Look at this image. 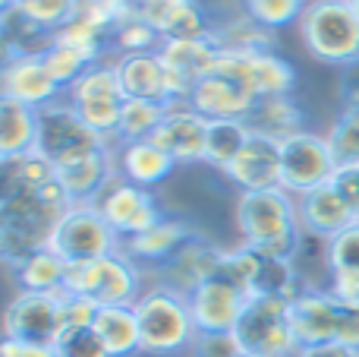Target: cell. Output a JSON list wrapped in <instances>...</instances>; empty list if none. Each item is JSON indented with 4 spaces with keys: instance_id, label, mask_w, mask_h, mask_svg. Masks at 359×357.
<instances>
[{
    "instance_id": "obj_27",
    "label": "cell",
    "mask_w": 359,
    "mask_h": 357,
    "mask_svg": "<svg viewBox=\"0 0 359 357\" xmlns=\"http://www.w3.org/2000/svg\"><path fill=\"white\" fill-rule=\"evenodd\" d=\"M299 219H303V231L316 234V238H334L337 231H344L347 225H353V212L347 209V202L341 200V193L334 190V183L309 190L306 196H299Z\"/></svg>"
},
{
    "instance_id": "obj_39",
    "label": "cell",
    "mask_w": 359,
    "mask_h": 357,
    "mask_svg": "<svg viewBox=\"0 0 359 357\" xmlns=\"http://www.w3.org/2000/svg\"><path fill=\"white\" fill-rule=\"evenodd\" d=\"M328 149L337 168H356L359 164V111L341 108L328 126Z\"/></svg>"
},
{
    "instance_id": "obj_22",
    "label": "cell",
    "mask_w": 359,
    "mask_h": 357,
    "mask_svg": "<svg viewBox=\"0 0 359 357\" xmlns=\"http://www.w3.org/2000/svg\"><path fill=\"white\" fill-rule=\"evenodd\" d=\"M114 63H117V76L126 98H145V101L170 105V70L164 63L161 51L114 57Z\"/></svg>"
},
{
    "instance_id": "obj_8",
    "label": "cell",
    "mask_w": 359,
    "mask_h": 357,
    "mask_svg": "<svg viewBox=\"0 0 359 357\" xmlns=\"http://www.w3.org/2000/svg\"><path fill=\"white\" fill-rule=\"evenodd\" d=\"M224 269L246 288L249 297H280V301H293L297 294L306 291V282L293 259L271 257V253H262L246 244L227 250Z\"/></svg>"
},
{
    "instance_id": "obj_31",
    "label": "cell",
    "mask_w": 359,
    "mask_h": 357,
    "mask_svg": "<svg viewBox=\"0 0 359 357\" xmlns=\"http://www.w3.org/2000/svg\"><path fill=\"white\" fill-rule=\"evenodd\" d=\"M38 145V111L22 101L0 95V158H16L35 152Z\"/></svg>"
},
{
    "instance_id": "obj_50",
    "label": "cell",
    "mask_w": 359,
    "mask_h": 357,
    "mask_svg": "<svg viewBox=\"0 0 359 357\" xmlns=\"http://www.w3.org/2000/svg\"><path fill=\"white\" fill-rule=\"evenodd\" d=\"M0 357H57V348L38 345V342H22V339H4Z\"/></svg>"
},
{
    "instance_id": "obj_46",
    "label": "cell",
    "mask_w": 359,
    "mask_h": 357,
    "mask_svg": "<svg viewBox=\"0 0 359 357\" xmlns=\"http://www.w3.org/2000/svg\"><path fill=\"white\" fill-rule=\"evenodd\" d=\"M192 357H243L233 332H198Z\"/></svg>"
},
{
    "instance_id": "obj_26",
    "label": "cell",
    "mask_w": 359,
    "mask_h": 357,
    "mask_svg": "<svg viewBox=\"0 0 359 357\" xmlns=\"http://www.w3.org/2000/svg\"><path fill=\"white\" fill-rule=\"evenodd\" d=\"M161 57L168 60V67L174 70L177 76H183V79L196 89V82L217 73L221 44L211 38V32L202 38H174V41L161 44Z\"/></svg>"
},
{
    "instance_id": "obj_9",
    "label": "cell",
    "mask_w": 359,
    "mask_h": 357,
    "mask_svg": "<svg viewBox=\"0 0 359 357\" xmlns=\"http://www.w3.org/2000/svg\"><path fill=\"white\" fill-rule=\"evenodd\" d=\"M50 250L67 263H92V259L120 253L123 240L114 234V228L107 225L104 215L92 202H73L69 212L57 221Z\"/></svg>"
},
{
    "instance_id": "obj_5",
    "label": "cell",
    "mask_w": 359,
    "mask_h": 357,
    "mask_svg": "<svg viewBox=\"0 0 359 357\" xmlns=\"http://www.w3.org/2000/svg\"><path fill=\"white\" fill-rule=\"evenodd\" d=\"M145 275L149 272L120 250L92 263H69L63 294L88 297L98 307H133L149 288Z\"/></svg>"
},
{
    "instance_id": "obj_20",
    "label": "cell",
    "mask_w": 359,
    "mask_h": 357,
    "mask_svg": "<svg viewBox=\"0 0 359 357\" xmlns=\"http://www.w3.org/2000/svg\"><path fill=\"white\" fill-rule=\"evenodd\" d=\"M136 10L161 35V41L202 38L211 32L202 0H136Z\"/></svg>"
},
{
    "instance_id": "obj_35",
    "label": "cell",
    "mask_w": 359,
    "mask_h": 357,
    "mask_svg": "<svg viewBox=\"0 0 359 357\" xmlns=\"http://www.w3.org/2000/svg\"><path fill=\"white\" fill-rule=\"evenodd\" d=\"M54 44V32L35 25L16 10H4V60L22 54H44Z\"/></svg>"
},
{
    "instance_id": "obj_33",
    "label": "cell",
    "mask_w": 359,
    "mask_h": 357,
    "mask_svg": "<svg viewBox=\"0 0 359 357\" xmlns=\"http://www.w3.org/2000/svg\"><path fill=\"white\" fill-rule=\"evenodd\" d=\"M211 38L221 51H274V32L262 29L246 16V10L227 13L211 22Z\"/></svg>"
},
{
    "instance_id": "obj_44",
    "label": "cell",
    "mask_w": 359,
    "mask_h": 357,
    "mask_svg": "<svg viewBox=\"0 0 359 357\" xmlns=\"http://www.w3.org/2000/svg\"><path fill=\"white\" fill-rule=\"evenodd\" d=\"M95 316H98V304H92L88 297L60 294V335L92 329L95 326Z\"/></svg>"
},
{
    "instance_id": "obj_1",
    "label": "cell",
    "mask_w": 359,
    "mask_h": 357,
    "mask_svg": "<svg viewBox=\"0 0 359 357\" xmlns=\"http://www.w3.org/2000/svg\"><path fill=\"white\" fill-rule=\"evenodd\" d=\"M73 200L60 181L41 187H0V257L16 269L32 253L50 247L54 228L69 212Z\"/></svg>"
},
{
    "instance_id": "obj_3",
    "label": "cell",
    "mask_w": 359,
    "mask_h": 357,
    "mask_svg": "<svg viewBox=\"0 0 359 357\" xmlns=\"http://www.w3.org/2000/svg\"><path fill=\"white\" fill-rule=\"evenodd\" d=\"M133 307H136L139 329H142V354L177 357L183 351H192L198 329L186 294L155 282L142 291V297Z\"/></svg>"
},
{
    "instance_id": "obj_37",
    "label": "cell",
    "mask_w": 359,
    "mask_h": 357,
    "mask_svg": "<svg viewBox=\"0 0 359 357\" xmlns=\"http://www.w3.org/2000/svg\"><path fill=\"white\" fill-rule=\"evenodd\" d=\"M168 105L161 101H145V98H126L123 114H120V130L117 143H136V139H151V133L161 126Z\"/></svg>"
},
{
    "instance_id": "obj_16",
    "label": "cell",
    "mask_w": 359,
    "mask_h": 357,
    "mask_svg": "<svg viewBox=\"0 0 359 357\" xmlns=\"http://www.w3.org/2000/svg\"><path fill=\"white\" fill-rule=\"evenodd\" d=\"M290 323L299 348L331 345L341 339V297L328 288H306L290 301Z\"/></svg>"
},
{
    "instance_id": "obj_34",
    "label": "cell",
    "mask_w": 359,
    "mask_h": 357,
    "mask_svg": "<svg viewBox=\"0 0 359 357\" xmlns=\"http://www.w3.org/2000/svg\"><path fill=\"white\" fill-rule=\"evenodd\" d=\"M249 136H252V130L246 126V120H208L205 164L224 174L233 164V158L243 152V145L249 143Z\"/></svg>"
},
{
    "instance_id": "obj_42",
    "label": "cell",
    "mask_w": 359,
    "mask_h": 357,
    "mask_svg": "<svg viewBox=\"0 0 359 357\" xmlns=\"http://www.w3.org/2000/svg\"><path fill=\"white\" fill-rule=\"evenodd\" d=\"M76 4L79 0H13L10 10L22 13L25 19H32L41 29L57 32L76 16Z\"/></svg>"
},
{
    "instance_id": "obj_29",
    "label": "cell",
    "mask_w": 359,
    "mask_h": 357,
    "mask_svg": "<svg viewBox=\"0 0 359 357\" xmlns=\"http://www.w3.org/2000/svg\"><path fill=\"white\" fill-rule=\"evenodd\" d=\"M328 263H331V285L328 291L341 301L359 297V221L347 225L328 240Z\"/></svg>"
},
{
    "instance_id": "obj_45",
    "label": "cell",
    "mask_w": 359,
    "mask_h": 357,
    "mask_svg": "<svg viewBox=\"0 0 359 357\" xmlns=\"http://www.w3.org/2000/svg\"><path fill=\"white\" fill-rule=\"evenodd\" d=\"M54 348H57V357H111L104 348V342L95 335V329L60 335Z\"/></svg>"
},
{
    "instance_id": "obj_17",
    "label": "cell",
    "mask_w": 359,
    "mask_h": 357,
    "mask_svg": "<svg viewBox=\"0 0 359 357\" xmlns=\"http://www.w3.org/2000/svg\"><path fill=\"white\" fill-rule=\"evenodd\" d=\"M205 139H208V120L189 101H170L161 126L151 133V143L161 145L177 164L205 162Z\"/></svg>"
},
{
    "instance_id": "obj_30",
    "label": "cell",
    "mask_w": 359,
    "mask_h": 357,
    "mask_svg": "<svg viewBox=\"0 0 359 357\" xmlns=\"http://www.w3.org/2000/svg\"><path fill=\"white\" fill-rule=\"evenodd\" d=\"M92 329L104 342L111 357L142 354V329H139L136 307H98Z\"/></svg>"
},
{
    "instance_id": "obj_53",
    "label": "cell",
    "mask_w": 359,
    "mask_h": 357,
    "mask_svg": "<svg viewBox=\"0 0 359 357\" xmlns=\"http://www.w3.org/2000/svg\"><path fill=\"white\" fill-rule=\"evenodd\" d=\"M133 4H136V0H133Z\"/></svg>"
},
{
    "instance_id": "obj_19",
    "label": "cell",
    "mask_w": 359,
    "mask_h": 357,
    "mask_svg": "<svg viewBox=\"0 0 359 357\" xmlns=\"http://www.w3.org/2000/svg\"><path fill=\"white\" fill-rule=\"evenodd\" d=\"M230 183L240 193H259V190H278L280 187V143L252 133L243 152L233 158L224 171Z\"/></svg>"
},
{
    "instance_id": "obj_21",
    "label": "cell",
    "mask_w": 359,
    "mask_h": 357,
    "mask_svg": "<svg viewBox=\"0 0 359 357\" xmlns=\"http://www.w3.org/2000/svg\"><path fill=\"white\" fill-rule=\"evenodd\" d=\"M196 234V228L183 219H174V215H164L155 228L136 234V238L123 240V253L130 259H136L145 272H158L164 263L177 257V250L186 244V240Z\"/></svg>"
},
{
    "instance_id": "obj_48",
    "label": "cell",
    "mask_w": 359,
    "mask_h": 357,
    "mask_svg": "<svg viewBox=\"0 0 359 357\" xmlns=\"http://www.w3.org/2000/svg\"><path fill=\"white\" fill-rule=\"evenodd\" d=\"M337 98L341 108L347 111H359V60L341 70V82H337Z\"/></svg>"
},
{
    "instance_id": "obj_41",
    "label": "cell",
    "mask_w": 359,
    "mask_h": 357,
    "mask_svg": "<svg viewBox=\"0 0 359 357\" xmlns=\"http://www.w3.org/2000/svg\"><path fill=\"white\" fill-rule=\"evenodd\" d=\"M133 6H136L133 0H79V4H76V16L86 19L88 25H95V29L107 38V44H111L114 29L130 16Z\"/></svg>"
},
{
    "instance_id": "obj_38",
    "label": "cell",
    "mask_w": 359,
    "mask_h": 357,
    "mask_svg": "<svg viewBox=\"0 0 359 357\" xmlns=\"http://www.w3.org/2000/svg\"><path fill=\"white\" fill-rule=\"evenodd\" d=\"M161 35L139 16V10L133 6V13L123 22L114 29L111 35V57H126V54H151V51H161Z\"/></svg>"
},
{
    "instance_id": "obj_24",
    "label": "cell",
    "mask_w": 359,
    "mask_h": 357,
    "mask_svg": "<svg viewBox=\"0 0 359 357\" xmlns=\"http://www.w3.org/2000/svg\"><path fill=\"white\" fill-rule=\"evenodd\" d=\"M114 162H117V174L126 181L139 183V187H161L170 174H174L177 162L155 145L151 139H136V143H117L114 145Z\"/></svg>"
},
{
    "instance_id": "obj_25",
    "label": "cell",
    "mask_w": 359,
    "mask_h": 357,
    "mask_svg": "<svg viewBox=\"0 0 359 357\" xmlns=\"http://www.w3.org/2000/svg\"><path fill=\"white\" fill-rule=\"evenodd\" d=\"M114 177H117L114 145L57 168V181H60V187L67 190V196L73 202H95L101 196V190H104Z\"/></svg>"
},
{
    "instance_id": "obj_43",
    "label": "cell",
    "mask_w": 359,
    "mask_h": 357,
    "mask_svg": "<svg viewBox=\"0 0 359 357\" xmlns=\"http://www.w3.org/2000/svg\"><path fill=\"white\" fill-rule=\"evenodd\" d=\"M41 57H44V63H48V70L54 73V79L60 82L63 89H69L88 67H92V63H98V60H92L88 54H82V51L69 48V44H60V41L50 44Z\"/></svg>"
},
{
    "instance_id": "obj_7",
    "label": "cell",
    "mask_w": 359,
    "mask_h": 357,
    "mask_svg": "<svg viewBox=\"0 0 359 357\" xmlns=\"http://www.w3.org/2000/svg\"><path fill=\"white\" fill-rule=\"evenodd\" d=\"M101 149H111V143H107L104 136H98V133L79 117V111H76L67 98H60V101H54V105L38 111L35 152H41L54 168L76 162V158H86V155L101 152Z\"/></svg>"
},
{
    "instance_id": "obj_6",
    "label": "cell",
    "mask_w": 359,
    "mask_h": 357,
    "mask_svg": "<svg viewBox=\"0 0 359 357\" xmlns=\"http://www.w3.org/2000/svg\"><path fill=\"white\" fill-rule=\"evenodd\" d=\"M243 357H297L299 342L290 323V301L252 297L233 329Z\"/></svg>"
},
{
    "instance_id": "obj_52",
    "label": "cell",
    "mask_w": 359,
    "mask_h": 357,
    "mask_svg": "<svg viewBox=\"0 0 359 357\" xmlns=\"http://www.w3.org/2000/svg\"><path fill=\"white\" fill-rule=\"evenodd\" d=\"M347 4H350V6H353V13H356V16H359V0H347Z\"/></svg>"
},
{
    "instance_id": "obj_15",
    "label": "cell",
    "mask_w": 359,
    "mask_h": 357,
    "mask_svg": "<svg viewBox=\"0 0 359 357\" xmlns=\"http://www.w3.org/2000/svg\"><path fill=\"white\" fill-rule=\"evenodd\" d=\"M0 95L41 111V108L60 101L67 95V89L54 79V73L48 70L41 54H22V57H13V60H4Z\"/></svg>"
},
{
    "instance_id": "obj_14",
    "label": "cell",
    "mask_w": 359,
    "mask_h": 357,
    "mask_svg": "<svg viewBox=\"0 0 359 357\" xmlns=\"http://www.w3.org/2000/svg\"><path fill=\"white\" fill-rule=\"evenodd\" d=\"M4 339L57 345L60 339V294L16 291L4 313Z\"/></svg>"
},
{
    "instance_id": "obj_10",
    "label": "cell",
    "mask_w": 359,
    "mask_h": 357,
    "mask_svg": "<svg viewBox=\"0 0 359 357\" xmlns=\"http://www.w3.org/2000/svg\"><path fill=\"white\" fill-rule=\"evenodd\" d=\"M92 206L104 215V221L114 228V234L120 240L136 238V234L149 231L164 219V209L158 202L155 190L139 187V183L126 181L120 174L101 190V196Z\"/></svg>"
},
{
    "instance_id": "obj_13",
    "label": "cell",
    "mask_w": 359,
    "mask_h": 357,
    "mask_svg": "<svg viewBox=\"0 0 359 357\" xmlns=\"http://www.w3.org/2000/svg\"><path fill=\"white\" fill-rule=\"evenodd\" d=\"M186 301H189L192 320H196L198 332H233L243 310H246V304L252 297L221 266L211 278H205L198 288H192L186 294Z\"/></svg>"
},
{
    "instance_id": "obj_28",
    "label": "cell",
    "mask_w": 359,
    "mask_h": 357,
    "mask_svg": "<svg viewBox=\"0 0 359 357\" xmlns=\"http://www.w3.org/2000/svg\"><path fill=\"white\" fill-rule=\"evenodd\" d=\"M303 120H306V114L293 95H265V98H255L252 111L246 117V126L252 133H259V136L284 143L287 136L306 130Z\"/></svg>"
},
{
    "instance_id": "obj_23",
    "label": "cell",
    "mask_w": 359,
    "mask_h": 357,
    "mask_svg": "<svg viewBox=\"0 0 359 357\" xmlns=\"http://www.w3.org/2000/svg\"><path fill=\"white\" fill-rule=\"evenodd\" d=\"M189 105L202 114L205 120H246L255 105V95L246 92L240 82L215 73L196 82L189 95Z\"/></svg>"
},
{
    "instance_id": "obj_18",
    "label": "cell",
    "mask_w": 359,
    "mask_h": 357,
    "mask_svg": "<svg viewBox=\"0 0 359 357\" xmlns=\"http://www.w3.org/2000/svg\"><path fill=\"white\" fill-rule=\"evenodd\" d=\"M224 257H227V250H224V247L211 244L208 238H202V234L196 231L177 250V257L170 259V263H164L161 269L155 272V282L158 285H168V288L180 291V294H189L192 288H198L205 278H211L217 269H221Z\"/></svg>"
},
{
    "instance_id": "obj_4",
    "label": "cell",
    "mask_w": 359,
    "mask_h": 357,
    "mask_svg": "<svg viewBox=\"0 0 359 357\" xmlns=\"http://www.w3.org/2000/svg\"><path fill=\"white\" fill-rule=\"evenodd\" d=\"M297 29L312 60L341 70L359 60V16L347 0H309Z\"/></svg>"
},
{
    "instance_id": "obj_32",
    "label": "cell",
    "mask_w": 359,
    "mask_h": 357,
    "mask_svg": "<svg viewBox=\"0 0 359 357\" xmlns=\"http://www.w3.org/2000/svg\"><path fill=\"white\" fill-rule=\"evenodd\" d=\"M69 263L63 257H57L50 247L32 253L29 259L13 269L19 291H35V294H63V282H67Z\"/></svg>"
},
{
    "instance_id": "obj_12",
    "label": "cell",
    "mask_w": 359,
    "mask_h": 357,
    "mask_svg": "<svg viewBox=\"0 0 359 357\" xmlns=\"http://www.w3.org/2000/svg\"><path fill=\"white\" fill-rule=\"evenodd\" d=\"M217 73L240 82L255 98L293 95V86H297V70L278 51H221Z\"/></svg>"
},
{
    "instance_id": "obj_36",
    "label": "cell",
    "mask_w": 359,
    "mask_h": 357,
    "mask_svg": "<svg viewBox=\"0 0 359 357\" xmlns=\"http://www.w3.org/2000/svg\"><path fill=\"white\" fill-rule=\"evenodd\" d=\"M114 95H123V86H120L114 57H104V60L92 63V67L67 89L63 98H67L69 105H76V101H88V98H114Z\"/></svg>"
},
{
    "instance_id": "obj_51",
    "label": "cell",
    "mask_w": 359,
    "mask_h": 357,
    "mask_svg": "<svg viewBox=\"0 0 359 357\" xmlns=\"http://www.w3.org/2000/svg\"><path fill=\"white\" fill-rule=\"evenodd\" d=\"M297 357H359L356 348H347L341 342H331V345H309V348H299Z\"/></svg>"
},
{
    "instance_id": "obj_40",
    "label": "cell",
    "mask_w": 359,
    "mask_h": 357,
    "mask_svg": "<svg viewBox=\"0 0 359 357\" xmlns=\"http://www.w3.org/2000/svg\"><path fill=\"white\" fill-rule=\"evenodd\" d=\"M246 16L268 32H280L287 25H299L309 0H240Z\"/></svg>"
},
{
    "instance_id": "obj_2",
    "label": "cell",
    "mask_w": 359,
    "mask_h": 357,
    "mask_svg": "<svg viewBox=\"0 0 359 357\" xmlns=\"http://www.w3.org/2000/svg\"><path fill=\"white\" fill-rule=\"evenodd\" d=\"M236 231L246 247L271 253L280 259H293L303 244V219H299V200L278 190H259V193H240L236 200Z\"/></svg>"
},
{
    "instance_id": "obj_49",
    "label": "cell",
    "mask_w": 359,
    "mask_h": 357,
    "mask_svg": "<svg viewBox=\"0 0 359 357\" xmlns=\"http://www.w3.org/2000/svg\"><path fill=\"white\" fill-rule=\"evenodd\" d=\"M341 345L359 351V297L341 301Z\"/></svg>"
},
{
    "instance_id": "obj_47",
    "label": "cell",
    "mask_w": 359,
    "mask_h": 357,
    "mask_svg": "<svg viewBox=\"0 0 359 357\" xmlns=\"http://www.w3.org/2000/svg\"><path fill=\"white\" fill-rule=\"evenodd\" d=\"M331 183L341 193V200L347 202V209L353 212V219L359 221V164L356 168H337Z\"/></svg>"
},
{
    "instance_id": "obj_11",
    "label": "cell",
    "mask_w": 359,
    "mask_h": 357,
    "mask_svg": "<svg viewBox=\"0 0 359 357\" xmlns=\"http://www.w3.org/2000/svg\"><path fill=\"white\" fill-rule=\"evenodd\" d=\"M337 164L331 158L328 139L312 130H299L280 143V187L287 193L306 196L309 190L331 183Z\"/></svg>"
}]
</instances>
